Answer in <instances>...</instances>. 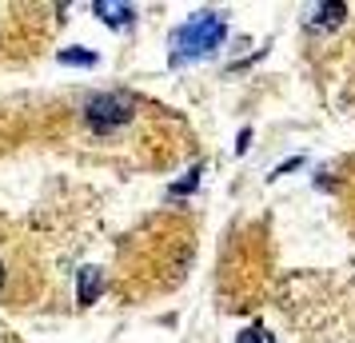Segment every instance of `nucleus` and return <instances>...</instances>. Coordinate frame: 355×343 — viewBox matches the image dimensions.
Segmentation results:
<instances>
[{
	"label": "nucleus",
	"mask_w": 355,
	"mask_h": 343,
	"mask_svg": "<svg viewBox=\"0 0 355 343\" xmlns=\"http://www.w3.org/2000/svg\"><path fill=\"white\" fill-rule=\"evenodd\" d=\"M224 40V17L216 12H200V17L184 20L176 33H172V64L196 60V56H208L211 49H220Z\"/></svg>",
	"instance_id": "1"
},
{
	"label": "nucleus",
	"mask_w": 355,
	"mask_h": 343,
	"mask_svg": "<svg viewBox=\"0 0 355 343\" xmlns=\"http://www.w3.org/2000/svg\"><path fill=\"white\" fill-rule=\"evenodd\" d=\"M132 108H136L132 96H124V92H104V96H92L84 104V120H88L92 132H116L132 120Z\"/></svg>",
	"instance_id": "2"
},
{
	"label": "nucleus",
	"mask_w": 355,
	"mask_h": 343,
	"mask_svg": "<svg viewBox=\"0 0 355 343\" xmlns=\"http://www.w3.org/2000/svg\"><path fill=\"white\" fill-rule=\"evenodd\" d=\"M28 272L20 263V247L8 240V231L0 224V304H12V299H24L28 295Z\"/></svg>",
	"instance_id": "3"
},
{
	"label": "nucleus",
	"mask_w": 355,
	"mask_h": 343,
	"mask_svg": "<svg viewBox=\"0 0 355 343\" xmlns=\"http://www.w3.org/2000/svg\"><path fill=\"white\" fill-rule=\"evenodd\" d=\"M92 12H96L104 24H112V28H124V24L136 17V8H132V4H108V0H96V4H92Z\"/></svg>",
	"instance_id": "4"
},
{
	"label": "nucleus",
	"mask_w": 355,
	"mask_h": 343,
	"mask_svg": "<svg viewBox=\"0 0 355 343\" xmlns=\"http://www.w3.org/2000/svg\"><path fill=\"white\" fill-rule=\"evenodd\" d=\"M96 295H100V272H96V267H84V272H80V295H76V299H80V308H88Z\"/></svg>",
	"instance_id": "5"
},
{
	"label": "nucleus",
	"mask_w": 355,
	"mask_h": 343,
	"mask_svg": "<svg viewBox=\"0 0 355 343\" xmlns=\"http://www.w3.org/2000/svg\"><path fill=\"white\" fill-rule=\"evenodd\" d=\"M343 20H347V8L343 4H323V8H315V24L320 28H336Z\"/></svg>",
	"instance_id": "6"
},
{
	"label": "nucleus",
	"mask_w": 355,
	"mask_h": 343,
	"mask_svg": "<svg viewBox=\"0 0 355 343\" xmlns=\"http://www.w3.org/2000/svg\"><path fill=\"white\" fill-rule=\"evenodd\" d=\"M96 52H88V49H64L60 52V64H76V68H96Z\"/></svg>",
	"instance_id": "7"
},
{
	"label": "nucleus",
	"mask_w": 355,
	"mask_h": 343,
	"mask_svg": "<svg viewBox=\"0 0 355 343\" xmlns=\"http://www.w3.org/2000/svg\"><path fill=\"white\" fill-rule=\"evenodd\" d=\"M240 343H272V340H268L259 327H252V331H243V335H240Z\"/></svg>",
	"instance_id": "8"
}]
</instances>
